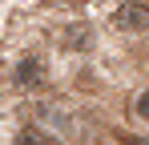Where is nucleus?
I'll list each match as a JSON object with an SVG mask.
<instances>
[{
  "mask_svg": "<svg viewBox=\"0 0 149 145\" xmlns=\"http://www.w3.org/2000/svg\"><path fill=\"white\" fill-rule=\"evenodd\" d=\"M16 145H56L49 133H40V129H20L16 133Z\"/></svg>",
  "mask_w": 149,
  "mask_h": 145,
  "instance_id": "obj_3",
  "label": "nucleus"
},
{
  "mask_svg": "<svg viewBox=\"0 0 149 145\" xmlns=\"http://www.w3.org/2000/svg\"><path fill=\"white\" fill-rule=\"evenodd\" d=\"M117 28H129V32H145L149 28V4L141 0H129L117 8Z\"/></svg>",
  "mask_w": 149,
  "mask_h": 145,
  "instance_id": "obj_1",
  "label": "nucleus"
},
{
  "mask_svg": "<svg viewBox=\"0 0 149 145\" xmlns=\"http://www.w3.org/2000/svg\"><path fill=\"white\" fill-rule=\"evenodd\" d=\"M45 65H40V61H24V65H20V72H16V81H20V85H40V77H45Z\"/></svg>",
  "mask_w": 149,
  "mask_h": 145,
  "instance_id": "obj_2",
  "label": "nucleus"
},
{
  "mask_svg": "<svg viewBox=\"0 0 149 145\" xmlns=\"http://www.w3.org/2000/svg\"><path fill=\"white\" fill-rule=\"evenodd\" d=\"M137 113H141V117L149 121V89H145V93H141V97H137Z\"/></svg>",
  "mask_w": 149,
  "mask_h": 145,
  "instance_id": "obj_4",
  "label": "nucleus"
}]
</instances>
